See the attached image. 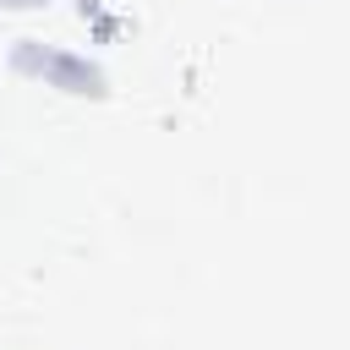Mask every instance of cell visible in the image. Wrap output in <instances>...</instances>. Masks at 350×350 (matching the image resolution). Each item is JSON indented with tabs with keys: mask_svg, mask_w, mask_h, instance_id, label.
<instances>
[{
	"mask_svg": "<svg viewBox=\"0 0 350 350\" xmlns=\"http://www.w3.org/2000/svg\"><path fill=\"white\" fill-rule=\"evenodd\" d=\"M11 77L33 82V88H49L60 98H88V104H104L109 98V71L104 60L71 49V44H49V38H16L11 55H5Z\"/></svg>",
	"mask_w": 350,
	"mask_h": 350,
	"instance_id": "obj_1",
	"label": "cell"
},
{
	"mask_svg": "<svg viewBox=\"0 0 350 350\" xmlns=\"http://www.w3.org/2000/svg\"><path fill=\"white\" fill-rule=\"evenodd\" d=\"M38 5H49V0H0V11H38Z\"/></svg>",
	"mask_w": 350,
	"mask_h": 350,
	"instance_id": "obj_2",
	"label": "cell"
}]
</instances>
